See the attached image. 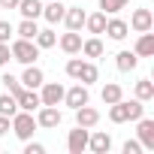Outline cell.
<instances>
[{"label":"cell","mask_w":154,"mask_h":154,"mask_svg":"<svg viewBox=\"0 0 154 154\" xmlns=\"http://www.w3.org/2000/svg\"><path fill=\"white\" fill-rule=\"evenodd\" d=\"M142 112H145L142 100H124V97H121L118 103H112L109 118H112V124H127V121H139Z\"/></svg>","instance_id":"1"},{"label":"cell","mask_w":154,"mask_h":154,"mask_svg":"<svg viewBox=\"0 0 154 154\" xmlns=\"http://www.w3.org/2000/svg\"><path fill=\"white\" fill-rule=\"evenodd\" d=\"M9 51H12V60H18V63H24V66H27V63H33V60L39 57L36 42H33V39H21V36L9 45Z\"/></svg>","instance_id":"2"},{"label":"cell","mask_w":154,"mask_h":154,"mask_svg":"<svg viewBox=\"0 0 154 154\" xmlns=\"http://www.w3.org/2000/svg\"><path fill=\"white\" fill-rule=\"evenodd\" d=\"M33 130H36V118H33V112H15L12 115V133L21 139V142H27L30 136H33Z\"/></svg>","instance_id":"3"},{"label":"cell","mask_w":154,"mask_h":154,"mask_svg":"<svg viewBox=\"0 0 154 154\" xmlns=\"http://www.w3.org/2000/svg\"><path fill=\"white\" fill-rule=\"evenodd\" d=\"M130 27H133L136 33H145V30H151V27H154V15H151V9H145V6L133 9V15H130Z\"/></svg>","instance_id":"4"},{"label":"cell","mask_w":154,"mask_h":154,"mask_svg":"<svg viewBox=\"0 0 154 154\" xmlns=\"http://www.w3.org/2000/svg\"><path fill=\"white\" fill-rule=\"evenodd\" d=\"M60 109L57 106H39V115H36V127H45V130H54L60 124Z\"/></svg>","instance_id":"5"},{"label":"cell","mask_w":154,"mask_h":154,"mask_svg":"<svg viewBox=\"0 0 154 154\" xmlns=\"http://www.w3.org/2000/svg\"><path fill=\"white\" fill-rule=\"evenodd\" d=\"M91 100V94H88V85H75V88H69V91H63V103L69 106V109H79V106H85Z\"/></svg>","instance_id":"6"},{"label":"cell","mask_w":154,"mask_h":154,"mask_svg":"<svg viewBox=\"0 0 154 154\" xmlns=\"http://www.w3.org/2000/svg\"><path fill=\"white\" fill-rule=\"evenodd\" d=\"M66 148H69V154H82V151L88 148V127H79V124H75V130H69Z\"/></svg>","instance_id":"7"},{"label":"cell","mask_w":154,"mask_h":154,"mask_svg":"<svg viewBox=\"0 0 154 154\" xmlns=\"http://www.w3.org/2000/svg\"><path fill=\"white\" fill-rule=\"evenodd\" d=\"M39 100H42V106H57V103H63V85H57V82L42 85Z\"/></svg>","instance_id":"8"},{"label":"cell","mask_w":154,"mask_h":154,"mask_svg":"<svg viewBox=\"0 0 154 154\" xmlns=\"http://www.w3.org/2000/svg\"><path fill=\"white\" fill-rule=\"evenodd\" d=\"M72 112H75V124H79V127H88V130H91V127H97V121H100V112H97V109H91L88 103H85V106H79V109H72Z\"/></svg>","instance_id":"9"},{"label":"cell","mask_w":154,"mask_h":154,"mask_svg":"<svg viewBox=\"0 0 154 154\" xmlns=\"http://www.w3.org/2000/svg\"><path fill=\"white\" fill-rule=\"evenodd\" d=\"M136 133H139V145L154 151V121L151 118H139V130Z\"/></svg>","instance_id":"10"},{"label":"cell","mask_w":154,"mask_h":154,"mask_svg":"<svg viewBox=\"0 0 154 154\" xmlns=\"http://www.w3.org/2000/svg\"><path fill=\"white\" fill-rule=\"evenodd\" d=\"M85 9L82 6H66V12H63V21H66V27L69 30H82L85 27Z\"/></svg>","instance_id":"11"},{"label":"cell","mask_w":154,"mask_h":154,"mask_svg":"<svg viewBox=\"0 0 154 154\" xmlns=\"http://www.w3.org/2000/svg\"><path fill=\"white\" fill-rule=\"evenodd\" d=\"M63 12H66V6L60 3V0H45V6H42V15H45V21H48V24L63 21Z\"/></svg>","instance_id":"12"},{"label":"cell","mask_w":154,"mask_h":154,"mask_svg":"<svg viewBox=\"0 0 154 154\" xmlns=\"http://www.w3.org/2000/svg\"><path fill=\"white\" fill-rule=\"evenodd\" d=\"M15 100H18V109H24V112H33V109H39V106H42V100H39V94H36L33 88H24Z\"/></svg>","instance_id":"13"},{"label":"cell","mask_w":154,"mask_h":154,"mask_svg":"<svg viewBox=\"0 0 154 154\" xmlns=\"http://www.w3.org/2000/svg\"><path fill=\"white\" fill-rule=\"evenodd\" d=\"M136 57H151L154 54V33L151 30H145V33H139V39H136Z\"/></svg>","instance_id":"14"},{"label":"cell","mask_w":154,"mask_h":154,"mask_svg":"<svg viewBox=\"0 0 154 154\" xmlns=\"http://www.w3.org/2000/svg\"><path fill=\"white\" fill-rule=\"evenodd\" d=\"M88 148H91L94 154H109L112 136H109V133H94V136H88Z\"/></svg>","instance_id":"15"},{"label":"cell","mask_w":154,"mask_h":154,"mask_svg":"<svg viewBox=\"0 0 154 154\" xmlns=\"http://www.w3.org/2000/svg\"><path fill=\"white\" fill-rule=\"evenodd\" d=\"M60 48H63L66 54H79V51H82V33H79V30L63 33V36H60Z\"/></svg>","instance_id":"16"},{"label":"cell","mask_w":154,"mask_h":154,"mask_svg":"<svg viewBox=\"0 0 154 154\" xmlns=\"http://www.w3.org/2000/svg\"><path fill=\"white\" fill-rule=\"evenodd\" d=\"M42 82H45L42 69H39V66H33V63H27V69H24V75H21V85H24V88H33V91H36V88H39Z\"/></svg>","instance_id":"17"},{"label":"cell","mask_w":154,"mask_h":154,"mask_svg":"<svg viewBox=\"0 0 154 154\" xmlns=\"http://www.w3.org/2000/svg\"><path fill=\"white\" fill-rule=\"evenodd\" d=\"M15 9L21 12V18H39L42 15V0H18Z\"/></svg>","instance_id":"18"},{"label":"cell","mask_w":154,"mask_h":154,"mask_svg":"<svg viewBox=\"0 0 154 154\" xmlns=\"http://www.w3.org/2000/svg\"><path fill=\"white\" fill-rule=\"evenodd\" d=\"M127 30H130L127 21H121V18H106V30H103V33H109L112 39H124Z\"/></svg>","instance_id":"19"},{"label":"cell","mask_w":154,"mask_h":154,"mask_svg":"<svg viewBox=\"0 0 154 154\" xmlns=\"http://www.w3.org/2000/svg\"><path fill=\"white\" fill-rule=\"evenodd\" d=\"M115 63H118V69H121V72H133V69H136V63H139V57H136V51H118Z\"/></svg>","instance_id":"20"},{"label":"cell","mask_w":154,"mask_h":154,"mask_svg":"<svg viewBox=\"0 0 154 154\" xmlns=\"http://www.w3.org/2000/svg\"><path fill=\"white\" fill-rule=\"evenodd\" d=\"M136 100H142V103L154 100V82L151 79H139L136 82Z\"/></svg>","instance_id":"21"},{"label":"cell","mask_w":154,"mask_h":154,"mask_svg":"<svg viewBox=\"0 0 154 154\" xmlns=\"http://www.w3.org/2000/svg\"><path fill=\"white\" fill-rule=\"evenodd\" d=\"M97 79H100L97 66H94L91 60H82V69H79V82H82V85H91V82H97Z\"/></svg>","instance_id":"22"},{"label":"cell","mask_w":154,"mask_h":154,"mask_svg":"<svg viewBox=\"0 0 154 154\" xmlns=\"http://www.w3.org/2000/svg\"><path fill=\"white\" fill-rule=\"evenodd\" d=\"M85 27H88L91 33H103V30H106V12H94V15H88V18H85Z\"/></svg>","instance_id":"23"},{"label":"cell","mask_w":154,"mask_h":154,"mask_svg":"<svg viewBox=\"0 0 154 154\" xmlns=\"http://www.w3.org/2000/svg\"><path fill=\"white\" fill-rule=\"evenodd\" d=\"M36 30H39V27H36V18H24V21L15 27V33H18L21 39H33V36H36Z\"/></svg>","instance_id":"24"},{"label":"cell","mask_w":154,"mask_h":154,"mask_svg":"<svg viewBox=\"0 0 154 154\" xmlns=\"http://www.w3.org/2000/svg\"><path fill=\"white\" fill-rule=\"evenodd\" d=\"M82 54H85V57H100V54H103V42H100L97 36L85 39V42H82Z\"/></svg>","instance_id":"25"},{"label":"cell","mask_w":154,"mask_h":154,"mask_svg":"<svg viewBox=\"0 0 154 154\" xmlns=\"http://www.w3.org/2000/svg\"><path fill=\"white\" fill-rule=\"evenodd\" d=\"M124 97V91H121V85H115V82H109L106 88H103V103L106 106H112V103H118Z\"/></svg>","instance_id":"26"},{"label":"cell","mask_w":154,"mask_h":154,"mask_svg":"<svg viewBox=\"0 0 154 154\" xmlns=\"http://www.w3.org/2000/svg\"><path fill=\"white\" fill-rule=\"evenodd\" d=\"M18 112V100L12 97V94H3L0 97V115H6V118H12Z\"/></svg>","instance_id":"27"},{"label":"cell","mask_w":154,"mask_h":154,"mask_svg":"<svg viewBox=\"0 0 154 154\" xmlns=\"http://www.w3.org/2000/svg\"><path fill=\"white\" fill-rule=\"evenodd\" d=\"M33 42H36V48H51L57 42V36H54V30H36Z\"/></svg>","instance_id":"28"},{"label":"cell","mask_w":154,"mask_h":154,"mask_svg":"<svg viewBox=\"0 0 154 154\" xmlns=\"http://www.w3.org/2000/svg\"><path fill=\"white\" fill-rule=\"evenodd\" d=\"M0 82L6 85V91H9L12 97H18V94L24 91V85H21V79H15V75H9V72H3V79H0Z\"/></svg>","instance_id":"29"},{"label":"cell","mask_w":154,"mask_h":154,"mask_svg":"<svg viewBox=\"0 0 154 154\" xmlns=\"http://www.w3.org/2000/svg\"><path fill=\"white\" fill-rule=\"evenodd\" d=\"M127 3H130V0H100V9H103V12H109V15H115V12H118V9H124Z\"/></svg>","instance_id":"30"},{"label":"cell","mask_w":154,"mask_h":154,"mask_svg":"<svg viewBox=\"0 0 154 154\" xmlns=\"http://www.w3.org/2000/svg\"><path fill=\"white\" fill-rule=\"evenodd\" d=\"M15 33V27L9 21H0V42H9V36Z\"/></svg>","instance_id":"31"},{"label":"cell","mask_w":154,"mask_h":154,"mask_svg":"<svg viewBox=\"0 0 154 154\" xmlns=\"http://www.w3.org/2000/svg\"><path fill=\"white\" fill-rule=\"evenodd\" d=\"M12 60V51H9V42H0V66H6Z\"/></svg>","instance_id":"32"},{"label":"cell","mask_w":154,"mask_h":154,"mask_svg":"<svg viewBox=\"0 0 154 154\" xmlns=\"http://www.w3.org/2000/svg\"><path fill=\"white\" fill-rule=\"evenodd\" d=\"M139 151H142L139 139H127V142H124V154H139Z\"/></svg>","instance_id":"33"},{"label":"cell","mask_w":154,"mask_h":154,"mask_svg":"<svg viewBox=\"0 0 154 154\" xmlns=\"http://www.w3.org/2000/svg\"><path fill=\"white\" fill-rule=\"evenodd\" d=\"M45 151V145H39V142H30L27 139V148H24V154H42Z\"/></svg>","instance_id":"34"},{"label":"cell","mask_w":154,"mask_h":154,"mask_svg":"<svg viewBox=\"0 0 154 154\" xmlns=\"http://www.w3.org/2000/svg\"><path fill=\"white\" fill-rule=\"evenodd\" d=\"M12 130V118H6V115H0V136H6Z\"/></svg>","instance_id":"35"},{"label":"cell","mask_w":154,"mask_h":154,"mask_svg":"<svg viewBox=\"0 0 154 154\" xmlns=\"http://www.w3.org/2000/svg\"><path fill=\"white\" fill-rule=\"evenodd\" d=\"M18 0H0V9H15Z\"/></svg>","instance_id":"36"}]
</instances>
